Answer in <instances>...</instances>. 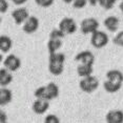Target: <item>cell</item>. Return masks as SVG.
<instances>
[{"instance_id":"3957f363","label":"cell","mask_w":123,"mask_h":123,"mask_svg":"<svg viewBox=\"0 0 123 123\" xmlns=\"http://www.w3.org/2000/svg\"><path fill=\"white\" fill-rule=\"evenodd\" d=\"M98 27H99V22H98L96 18L93 17L83 19L80 23V31L84 35L94 34L95 32L98 31Z\"/></svg>"},{"instance_id":"30bf717a","label":"cell","mask_w":123,"mask_h":123,"mask_svg":"<svg viewBox=\"0 0 123 123\" xmlns=\"http://www.w3.org/2000/svg\"><path fill=\"white\" fill-rule=\"evenodd\" d=\"M49 101L42 99H36L32 105L33 111L37 115H43L44 113H46L49 111Z\"/></svg>"},{"instance_id":"f546056e","label":"cell","mask_w":123,"mask_h":123,"mask_svg":"<svg viewBox=\"0 0 123 123\" xmlns=\"http://www.w3.org/2000/svg\"><path fill=\"white\" fill-rule=\"evenodd\" d=\"M11 1H13V3L16 5H21V4L25 3L27 0H11Z\"/></svg>"},{"instance_id":"1f68e13d","label":"cell","mask_w":123,"mask_h":123,"mask_svg":"<svg viewBox=\"0 0 123 123\" xmlns=\"http://www.w3.org/2000/svg\"><path fill=\"white\" fill-rule=\"evenodd\" d=\"M119 9H120V11H121V13L123 14V0H122V2L119 4Z\"/></svg>"},{"instance_id":"52a82bcc","label":"cell","mask_w":123,"mask_h":123,"mask_svg":"<svg viewBox=\"0 0 123 123\" xmlns=\"http://www.w3.org/2000/svg\"><path fill=\"white\" fill-rule=\"evenodd\" d=\"M12 17L14 21H15V23L17 25H20V24H23L29 19L30 15L25 7H18V9L14 10L12 12Z\"/></svg>"},{"instance_id":"8992f818","label":"cell","mask_w":123,"mask_h":123,"mask_svg":"<svg viewBox=\"0 0 123 123\" xmlns=\"http://www.w3.org/2000/svg\"><path fill=\"white\" fill-rule=\"evenodd\" d=\"M3 65L6 69H9L10 72H16L20 68L21 66V60L19 59V57H17L16 55L11 54L9 56H6V58L3 61Z\"/></svg>"},{"instance_id":"9c48e42d","label":"cell","mask_w":123,"mask_h":123,"mask_svg":"<svg viewBox=\"0 0 123 123\" xmlns=\"http://www.w3.org/2000/svg\"><path fill=\"white\" fill-rule=\"evenodd\" d=\"M75 60L77 62H79V64H89V65H93L95 62V56L91 51H82L76 55Z\"/></svg>"},{"instance_id":"7c38bea8","label":"cell","mask_w":123,"mask_h":123,"mask_svg":"<svg viewBox=\"0 0 123 123\" xmlns=\"http://www.w3.org/2000/svg\"><path fill=\"white\" fill-rule=\"evenodd\" d=\"M103 24H104L105 29L110 31V32L111 33L117 32L119 29V19L116 16H108V17H106L104 19Z\"/></svg>"},{"instance_id":"ac0fdd59","label":"cell","mask_w":123,"mask_h":123,"mask_svg":"<svg viewBox=\"0 0 123 123\" xmlns=\"http://www.w3.org/2000/svg\"><path fill=\"white\" fill-rule=\"evenodd\" d=\"M13 41L9 36L6 35H1L0 36V51L1 53H9L12 49Z\"/></svg>"},{"instance_id":"7402d4cb","label":"cell","mask_w":123,"mask_h":123,"mask_svg":"<svg viewBox=\"0 0 123 123\" xmlns=\"http://www.w3.org/2000/svg\"><path fill=\"white\" fill-rule=\"evenodd\" d=\"M65 34L61 31L59 27L58 29H54L51 31V33H49V39H60V40H62V39L65 37Z\"/></svg>"},{"instance_id":"ffe728a7","label":"cell","mask_w":123,"mask_h":123,"mask_svg":"<svg viewBox=\"0 0 123 123\" xmlns=\"http://www.w3.org/2000/svg\"><path fill=\"white\" fill-rule=\"evenodd\" d=\"M121 85L122 84H118V83H114V82H111L108 80H105L104 83H103V87H104L105 92L110 94H113V93H117L120 88H121Z\"/></svg>"},{"instance_id":"4fadbf2b","label":"cell","mask_w":123,"mask_h":123,"mask_svg":"<svg viewBox=\"0 0 123 123\" xmlns=\"http://www.w3.org/2000/svg\"><path fill=\"white\" fill-rule=\"evenodd\" d=\"M106 80L111 81L114 83H118V84H122L123 83V74L122 72L118 71V69H110L106 73Z\"/></svg>"},{"instance_id":"e0dca14e","label":"cell","mask_w":123,"mask_h":123,"mask_svg":"<svg viewBox=\"0 0 123 123\" xmlns=\"http://www.w3.org/2000/svg\"><path fill=\"white\" fill-rule=\"evenodd\" d=\"M93 72H94L93 65H89V64H79L77 66V74L81 78H86L92 76Z\"/></svg>"},{"instance_id":"d4e9b609","label":"cell","mask_w":123,"mask_h":123,"mask_svg":"<svg viewBox=\"0 0 123 123\" xmlns=\"http://www.w3.org/2000/svg\"><path fill=\"white\" fill-rule=\"evenodd\" d=\"M87 3H88L87 0H74V2H73L72 4L75 9L81 10V9H83V7H85V5Z\"/></svg>"},{"instance_id":"d6986e66","label":"cell","mask_w":123,"mask_h":123,"mask_svg":"<svg viewBox=\"0 0 123 123\" xmlns=\"http://www.w3.org/2000/svg\"><path fill=\"white\" fill-rule=\"evenodd\" d=\"M62 46V40L60 39H49L47 42V51L49 54H55L58 53V51Z\"/></svg>"},{"instance_id":"484cf974","label":"cell","mask_w":123,"mask_h":123,"mask_svg":"<svg viewBox=\"0 0 123 123\" xmlns=\"http://www.w3.org/2000/svg\"><path fill=\"white\" fill-rule=\"evenodd\" d=\"M114 43L116 44V45H118V46L123 47V31L119 32L118 34L115 36V38H114Z\"/></svg>"},{"instance_id":"cb8c5ba5","label":"cell","mask_w":123,"mask_h":123,"mask_svg":"<svg viewBox=\"0 0 123 123\" xmlns=\"http://www.w3.org/2000/svg\"><path fill=\"white\" fill-rule=\"evenodd\" d=\"M44 123H60V119L58 118L56 115L54 114H49L47 115L44 119Z\"/></svg>"},{"instance_id":"f1b7e54d","label":"cell","mask_w":123,"mask_h":123,"mask_svg":"<svg viewBox=\"0 0 123 123\" xmlns=\"http://www.w3.org/2000/svg\"><path fill=\"white\" fill-rule=\"evenodd\" d=\"M6 120H7L6 115L4 114L3 111H0V123H6Z\"/></svg>"},{"instance_id":"7a4b0ae2","label":"cell","mask_w":123,"mask_h":123,"mask_svg":"<svg viewBox=\"0 0 123 123\" xmlns=\"http://www.w3.org/2000/svg\"><path fill=\"white\" fill-rule=\"evenodd\" d=\"M99 86V80L95 76H89L86 78H82L79 83V87L82 92L87 94H92L98 88Z\"/></svg>"},{"instance_id":"277c9868","label":"cell","mask_w":123,"mask_h":123,"mask_svg":"<svg viewBox=\"0 0 123 123\" xmlns=\"http://www.w3.org/2000/svg\"><path fill=\"white\" fill-rule=\"evenodd\" d=\"M108 41H110V38H108L107 34H105L102 31L98 30L97 32L92 34L91 43L95 49H103L104 46L107 45Z\"/></svg>"},{"instance_id":"5bb4252c","label":"cell","mask_w":123,"mask_h":123,"mask_svg":"<svg viewBox=\"0 0 123 123\" xmlns=\"http://www.w3.org/2000/svg\"><path fill=\"white\" fill-rule=\"evenodd\" d=\"M12 81H13L12 72H10L9 69H6L5 68H2L0 69V86L1 87H5V86L11 84Z\"/></svg>"},{"instance_id":"5b68a950","label":"cell","mask_w":123,"mask_h":123,"mask_svg":"<svg viewBox=\"0 0 123 123\" xmlns=\"http://www.w3.org/2000/svg\"><path fill=\"white\" fill-rule=\"evenodd\" d=\"M59 29L65 35H72L77 31V24L71 17H64L59 22Z\"/></svg>"},{"instance_id":"ba28073f","label":"cell","mask_w":123,"mask_h":123,"mask_svg":"<svg viewBox=\"0 0 123 123\" xmlns=\"http://www.w3.org/2000/svg\"><path fill=\"white\" fill-rule=\"evenodd\" d=\"M39 29V20L35 16H30L29 19L23 23L22 30L26 34H34Z\"/></svg>"},{"instance_id":"83f0119b","label":"cell","mask_w":123,"mask_h":123,"mask_svg":"<svg viewBox=\"0 0 123 123\" xmlns=\"http://www.w3.org/2000/svg\"><path fill=\"white\" fill-rule=\"evenodd\" d=\"M9 9V3L6 0H0V13L3 14Z\"/></svg>"},{"instance_id":"4316f807","label":"cell","mask_w":123,"mask_h":123,"mask_svg":"<svg viewBox=\"0 0 123 123\" xmlns=\"http://www.w3.org/2000/svg\"><path fill=\"white\" fill-rule=\"evenodd\" d=\"M55 0H35V2L37 3V5L41 7H49L54 3Z\"/></svg>"},{"instance_id":"8fae6325","label":"cell","mask_w":123,"mask_h":123,"mask_svg":"<svg viewBox=\"0 0 123 123\" xmlns=\"http://www.w3.org/2000/svg\"><path fill=\"white\" fill-rule=\"evenodd\" d=\"M106 123H123V111L120 110H111L105 116Z\"/></svg>"},{"instance_id":"44dd1931","label":"cell","mask_w":123,"mask_h":123,"mask_svg":"<svg viewBox=\"0 0 123 123\" xmlns=\"http://www.w3.org/2000/svg\"><path fill=\"white\" fill-rule=\"evenodd\" d=\"M34 96L36 99H42V100H47V96H46V89L45 86H40L35 91ZM49 101V100H47Z\"/></svg>"},{"instance_id":"d6a6232c","label":"cell","mask_w":123,"mask_h":123,"mask_svg":"<svg viewBox=\"0 0 123 123\" xmlns=\"http://www.w3.org/2000/svg\"><path fill=\"white\" fill-rule=\"evenodd\" d=\"M64 2H65V3H73V2H74V0H63Z\"/></svg>"},{"instance_id":"9a60e30c","label":"cell","mask_w":123,"mask_h":123,"mask_svg":"<svg viewBox=\"0 0 123 123\" xmlns=\"http://www.w3.org/2000/svg\"><path fill=\"white\" fill-rule=\"evenodd\" d=\"M12 99H13V93L11 89L5 87L0 88V105L1 106L7 105L12 101Z\"/></svg>"},{"instance_id":"4dcf8cb0","label":"cell","mask_w":123,"mask_h":123,"mask_svg":"<svg viewBox=\"0 0 123 123\" xmlns=\"http://www.w3.org/2000/svg\"><path fill=\"white\" fill-rule=\"evenodd\" d=\"M87 2L91 5H93V6H95L97 3H99V0H87Z\"/></svg>"},{"instance_id":"6da1fadb","label":"cell","mask_w":123,"mask_h":123,"mask_svg":"<svg viewBox=\"0 0 123 123\" xmlns=\"http://www.w3.org/2000/svg\"><path fill=\"white\" fill-rule=\"evenodd\" d=\"M65 55L63 53L49 54V71L54 76H60L64 71Z\"/></svg>"},{"instance_id":"603a6c76","label":"cell","mask_w":123,"mask_h":123,"mask_svg":"<svg viewBox=\"0 0 123 123\" xmlns=\"http://www.w3.org/2000/svg\"><path fill=\"white\" fill-rule=\"evenodd\" d=\"M116 2H117V0H99V3L98 4L101 7H103L104 10H111Z\"/></svg>"},{"instance_id":"2e32d148","label":"cell","mask_w":123,"mask_h":123,"mask_svg":"<svg viewBox=\"0 0 123 123\" xmlns=\"http://www.w3.org/2000/svg\"><path fill=\"white\" fill-rule=\"evenodd\" d=\"M45 89H46V96H47V100L49 101H51L53 99H56V98L59 96V87L54 82H49L47 85H45Z\"/></svg>"}]
</instances>
